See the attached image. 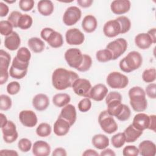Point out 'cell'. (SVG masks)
<instances>
[{
	"label": "cell",
	"mask_w": 156,
	"mask_h": 156,
	"mask_svg": "<svg viewBox=\"0 0 156 156\" xmlns=\"http://www.w3.org/2000/svg\"><path fill=\"white\" fill-rule=\"evenodd\" d=\"M79 78L78 74L63 68L55 69L52 74V83L57 90H63L72 87L74 82Z\"/></svg>",
	"instance_id": "cell-1"
},
{
	"label": "cell",
	"mask_w": 156,
	"mask_h": 156,
	"mask_svg": "<svg viewBox=\"0 0 156 156\" xmlns=\"http://www.w3.org/2000/svg\"><path fill=\"white\" fill-rule=\"evenodd\" d=\"M130 104L136 112H142L147 108V102L144 90L140 87H133L129 91Z\"/></svg>",
	"instance_id": "cell-2"
},
{
	"label": "cell",
	"mask_w": 156,
	"mask_h": 156,
	"mask_svg": "<svg viewBox=\"0 0 156 156\" xmlns=\"http://www.w3.org/2000/svg\"><path fill=\"white\" fill-rule=\"evenodd\" d=\"M143 58L140 52L131 51L119 62V68L124 73H129L138 69L142 65Z\"/></svg>",
	"instance_id": "cell-3"
},
{
	"label": "cell",
	"mask_w": 156,
	"mask_h": 156,
	"mask_svg": "<svg viewBox=\"0 0 156 156\" xmlns=\"http://www.w3.org/2000/svg\"><path fill=\"white\" fill-rule=\"evenodd\" d=\"M122 96L117 91H111L105 97L107 112L112 116L117 117L122 112L124 104H122Z\"/></svg>",
	"instance_id": "cell-4"
},
{
	"label": "cell",
	"mask_w": 156,
	"mask_h": 156,
	"mask_svg": "<svg viewBox=\"0 0 156 156\" xmlns=\"http://www.w3.org/2000/svg\"><path fill=\"white\" fill-rule=\"evenodd\" d=\"M41 37L53 48L61 47L63 44V38L62 34L50 27L43 29L40 32Z\"/></svg>",
	"instance_id": "cell-5"
},
{
	"label": "cell",
	"mask_w": 156,
	"mask_h": 156,
	"mask_svg": "<svg viewBox=\"0 0 156 156\" xmlns=\"http://www.w3.org/2000/svg\"><path fill=\"white\" fill-rule=\"evenodd\" d=\"M98 122L102 130L108 134H112L118 130L117 123L113 117L108 114L107 110H104L100 113Z\"/></svg>",
	"instance_id": "cell-6"
},
{
	"label": "cell",
	"mask_w": 156,
	"mask_h": 156,
	"mask_svg": "<svg viewBox=\"0 0 156 156\" xmlns=\"http://www.w3.org/2000/svg\"><path fill=\"white\" fill-rule=\"evenodd\" d=\"M106 82L108 85L112 88L122 89L127 86L129 79L126 76L122 73L113 71L107 76Z\"/></svg>",
	"instance_id": "cell-7"
},
{
	"label": "cell",
	"mask_w": 156,
	"mask_h": 156,
	"mask_svg": "<svg viewBox=\"0 0 156 156\" xmlns=\"http://www.w3.org/2000/svg\"><path fill=\"white\" fill-rule=\"evenodd\" d=\"M127 48V42L123 38H117L110 43L106 46V49L109 50L112 54V60L118 58L123 54Z\"/></svg>",
	"instance_id": "cell-8"
},
{
	"label": "cell",
	"mask_w": 156,
	"mask_h": 156,
	"mask_svg": "<svg viewBox=\"0 0 156 156\" xmlns=\"http://www.w3.org/2000/svg\"><path fill=\"white\" fill-rule=\"evenodd\" d=\"M64 56L68 65L76 69L80 66L83 61V54L78 48L68 49L66 51Z\"/></svg>",
	"instance_id": "cell-9"
},
{
	"label": "cell",
	"mask_w": 156,
	"mask_h": 156,
	"mask_svg": "<svg viewBox=\"0 0 156 156\" xmlns=\"http://www.w3.org/2000/svg\"><path fill=\"white\" fill-rule=\"evenodd\" d=\"M11 60L10 55L3 49L0 51V84L3 85L8 80L9 66Z\"/></svg>",
	"instance_id": "cell-10"
},
{
	"label": "cell",
	"mask_w": 156,
	"mask_h": 156,
	"mask_svg": "<svg viewBox=\"0 0 156 156\" xmlns=\"http://www.w3.org/2000/svg\"><path fill=\"white\" fill-rule=\"evenodd\" d=\"M82 12L76 6H71L65 12L63 16V21L66 26H71L77 23L80 19Z\"/></svg>",
	"instance_id": "cell-11"
},
{
	"label": "cell",
	"mask_w": 156,
	"mask_h": 156,
	"mask_svg": "<svg viewBox=\"0 0 156 156\" xmlns=\"http://www.w3.org/2000/svg\"><path fill=\"white\" fill-rule=\"evenodd\" d=\"M91 87L90 82L86 79L78 78L74 82L72 85L73 90L75 94L85 98L88 97V94Z\"/></svg>",
	"instance_id": "cell-12"
},
{
	"label": "cell",
	"mask_w": 156,
	"mask_h": 156,
	"mask_svg": "<svg viewBox=\"0 0 156 156\" xmlns=\"http://www.w3.org/2000/svg\"><path fill=\"white\" fill-rule=\"evenodd\" d=\"M3 140L7 143H12L15 141L18 136L16 125L12 121H8L7 123L1 128Z\"/></svg>",
	"instance_id": "cell-13"
},
{
	"label": "cell",
	"mask_w": 156,
	"mask_h": 156,
	"mask_svg": "<svg viewBox=\"0 0 156 156\" xmlns=\"http://www.w3.org/2000/svg\"><path fill=\"white\" fill-rule=\"evenodd\" d=\"M65 38L69 45H80L83 43L85 36L79 29L72 28L66 32Z\"/></svg>",
	"instance_id": "cell-14"
},
{
	"label": "cell",
	"mask_w": 156,
	"mask_h": 156,
	"mask_svg": "<svg viewBox=\"0 0 156 156\" xmlns=\"http://www.w3.org/2000/svg\"><path fill=\"white\" fill-rule=\"evenodd\" d=\"M19 119L21 123L27 127H33L37 124V116L32 110H22L19 114Z\"/></svg>",
	"instance_id": "cell-15"
},
{
	"label": "cell",
	"mask_w": 156,
	"mask_h": 156,
	"mask_svg": "<svg viewBox=\"0 0 156 156\" xmlns=\"http://www.w3.org/2000/svg\"><path fill=\"white\" fill-rule=\"evenodd\" d=\"M107 93V87L104 84L98 83L91 87L88 98L95 101H101L106 97Z\"/></svg>",
	"instance_id": "cell-16"
},
{
	"label": "cell",
	"mask_w": 156,
	"mask_h": 156,
	"mask_svg": "<svg viewBox=\"0 0 156 156\" xmlns=\"http://www.w3.org/2000/svg\"><path fill=\"white\" fill-rule=\"evenodd\" d=\"M104 35L108 38H113L121 34V26L119 22L115 20L106 22L103 27Z\"/></svg>",
	"instance_id": "cell-17"
},
{
	"label": "cell",
	"mask_w": 156,
	"mask_h": 156,
	"mask_svg": "<svg viewBox=\"0 0 156 156\" xmlns=\"http://www.w3.org/2000/svg\"><path fill=\"white\" fill-rule=\"evenodd\" d=\"M131 3L129 0H115L110 5L112 12L116 15H122L128 12L130 9Z\"/></svg>",
	"instance_id": "cell-18"
},
{
	"label": "cell",
	"mask_w": 156,
	"mask_h": 156,
	"mask_svg": "<svg viewBox=\"0 0 156 156\" xmlns=\"http://www.w3.org/2000/svg\"><path fill=\"white\" fill-rule=\"evenodd\" d=\"M59 117L66 120L72 126L76 121L77 113L75 107L72 104H67L61 110Z\"/></svg>",
	"instance_id": "cell-19"
},
{
	"label": "cell",
	"mask_w": 156,
	"mask_h": 156,
	"mask_svg": "<svg viewBox=\"0 0 156 156\" xmlns=\"http://www.w3.org/2000/svg\"><path fill=\"white\" fill-rule=\"evenodd\" d=\"M132 125L135 129L141 131L148 129L149 126V116L143 113H137L133 119Z\"/></svg>",
	"instance_id": "cell-20"
},
{
	"label": "cell",
	"mask_w": 156,
	"mask_h": 156,
	"mask_svg": "<svg viewBox=\"0 0 156 156\" xmlns=\"http://www.w3.org/2000/svg\"><path fill=\"white\" fill-rule=\"evenodd\" d=\"M50 152L49 144L43 140L35 141L32 146V154L35 156H48Z\"/></svg>",
	"instance_id": "cell-21"
},
{
	"label": "cell",
	"mask_w": 156,
	"mask_h": 156,
	"mask_svg": "<svg viewBox=\"0 0 156 156\" xmlns=\"http://www.w3.org/2000/svg\"><path fill=\"white\" fill-rule=\"evenodd\" d=\"M70 127L69 123L66 120L58 116L54 124V132L57 136H64L68 133Z\"/></svg>",
	"instance_id": "cell-22"
},
{
	"label": "cell",
	"mask_w": 156,
	"mask_h": 156,
	"mask_svg": "<svg viewBox=\"0 0 156 156\" xmlns=\"http://www.w3.org/2000/svg\"><path fill=\"white\" fill-rule=\"evenodd\" d=\"M139 154L142 156H154L156 154V146L150 140H144L138 146Z\"/></svg>",
	"instance_id": "cell-23"
},
{
	"label": "cell",
	"mask_w": 156,
	"mask_h": 156,
	"mask_svg": "<svg viewBox=\"0 0 156 156\" xmlns=\"http://www.w3.org/2000/svg\"><path fill=\"white\" fill-rule=\"evenodd\" d=\"M49 105V99L47 95L39 93L36 94L32 99V105L38 111L46 110Z\"/></svg>",
	"instance_id": "cell-24"
},
{
	"label": "cell",
	"mask_w": 156,
	"mask_h": 156,
	"mask_svg": "<svg viewBox=\"0 0 156 156\" xmlns=\"http://www.w3.org/2000/svg\"><path fill=\"white\" fill-rule=\"evenodd\" d=\"M21 44V39L16 32H13L12 34L6 36L4 39V46L10 51H15L19 48Z\"/></svg>",
	"instance_id": "cell-25"
},
{
	"label": "cell",
	"mask_w": 156,
	"mask_h": 156,
	"mask_svg": "<svg viewBox=\"0 0 156 156\" xmlns=\"http://www.w3.org/2000/svg\"><path fill=\"white\" fill-rule=\"evenodd\" d=\"M136 46L141 49H147L153 44L152 40L147 33H141L135 37Z\"/></svg>",
	"instance_id": "cell-26"
},
{
	"label": "cell",
	"mask_w": 156,
	"mask_h": 156,
	"mask_svg": "<svg viewBox=\"0 0 156 156\" xmlns=\"http://www.w3.org/2000/svg\"><path fill=\"white\" fill-rule=\"evenodd\" d=\"M98 26V21L96 18L91 15H88L85 16L82 22V27L87 33L93 32Z\"/></svg>",
	"instance_id": "cell-27"
},
{
	"label": "cell",
	"mask_w": 156,
	"mask_h": 156,
	"mask_svg": "<svg viewBox=\"0 0 156 156\" xmlns=\"http://www.w3.org/2000/svg\"><path fill=\"white\" fill-rule=\"evenodd\" d=\"M38 12L43 16H49L54 11V6L51 1L41 0L37 4Z\"/></svg>",
	"instance_id": "cell-28"
},
{
	"label": "cell",
	"mask_w": 156,
	"mask_h": 156,
	"mask_svg": "<svg viewBox=\"0 0 156 156\" xmlns=\"http://www.w3.org/2000/svg\"><path fill=\"white\" fill-rule=\"evenodd\" d=\"M123 133L126 137V142L133 143L143 134V131L135 129L130 124L124 130Z\"/></svg>",
	"instance_id": "cell-29"
},
{
	"label": "cell",
	"mask_w": 156,
	"mask_h": 156,
	"mask_svg": "<svg viewBox=\"0 0 156 156\" xmlns=\"http://www.w3.org/2000/svg\"><path fill=\"white\" fill-rule=\"evenodd\" d=\"M92 144L96 149L103 150L108 146L109 139L104 134H96L92 138Z\"/></svg>",
	"instance_id": "cell-30"
},
{
	"label": "cell",
	"mask_w": 156,
	"mask_h": 156,
	"mask_svg": "<svg viewBox=\"0 0 156 156\" xmlns=\"http://www.w3.org/2000/svg\"><path fill=\"white\" fill-rule=\"evenodd\" d=\"M29 48L35 53L41 52L45 48V44L43 40L38 37H32L27 41Z\"/></svg>",
	"instance_id": "cell-31"
},
{
	"label": "cell",
	"mask_w": 156,
	"mask_h": 156,
	"mask_svg": "<svg viewBox=\"0 0 156 156\" xmlns=\"http://www.w3.org/2000/svg\"><path fill=\"white\" fill-rule=\"evenodd\" d=\"M71 101V97L66 93H58L52 98L53 104L58 107H63Z\"/></svg>",
	"instance_id": "cell-32"
},
{
	"label": "cell",
	"mask_w": 156,
	"mask_h": 156,
	"mask_svg": "<svg viewBox=\"0 0 156 156\" xmlns=\"http://www.w3.org/2000/svg\"><path fill=\"white\" fill-rule=\"evenodd\" d=\"M32 23V18L29 15L23 14L19 20L18 23V27L20 28L21 29L26 30L31 27Z\"/></svg>",
	"instance_id": "cell-33"
},
{
	"label": "cell",
	"mask_w": 156,
	"mask_h": 156,
	"mask_svg": "<svg viewBox=\"0 0 156 156\" xmlns=\"http://www.w3.org/2000/svg\"><path fill=\"white\" fill-rule=\"evenodd\" d=\"M121 26V34H124L129 32L131 27V22L129 18L126 16H120L116 18Z\"/></svg>",
	"instance_id": "cell-34"
},
{
	"label": "cell",
	"mask_w": 156,
	"mask_h": 156,
	"mask_svg": "<svg viewBox=\"0 0 156 156\" xmlns=\"http://www.w3.org/2000/svg\"><path fill=\"white\" fill-rule=\"evenodd\" d=\"M16 57L21 62L29 63L31 58V53L27 48L21 47L18 50Z\"/></svg>",
	"instance_id": "cell-35"
},
{
	"label": "cell",
	"mask_w": 156,
	"mask_h": 156,
	"mask_svg": "<svg viewBox=\"0 0 156 156\" xmlns=\"http://www.w3.org/2000/svg\"><path fill=\"white\" fill-rule=\"evenodd\" d=\"M96 57L99 62L105 63L112 60V54L111 52L107 49H101L97 51Z\"/></svg>",
	"instance_id": "cell-36"
},
{
	"label": "cell",
	"mask_w": 156,
	"mask_h": 156,
	"mask_svg": "<svg viewBox=\"0 0 156 156\" xmlns=\"http://www.w3.org/2000/svg\"><path fill=\"white\" fill-rule=\"evenodd\" d=\"M51 133V127L46 122H42L36 129V133L40 137H46Z\"/></svg>",
	"instance_id": "cell-37"
},
{
	"label": "cell",
	"mask_w": 156,
	"mask_h": 156,
	"mask_svg": "<svg viewBox=\"0 0 156 156\" xmlns=\"http://www.w3.org/2000/svg\"><path fill=\"white\" fill-rule=\"evenodd\" d=\"M112 146L115 148L121 147L126 143V137L124 133H118L111 138Z\"/></svg>",
	"instance_id": "cell-38"
},
{
	"label": "cell",
	"mask_w": 156,
	"mask_h": 156,
	"mask_svg": "<svg viewBox=\"0 0 156 156\" xmlns=\"http://www.w3.org/2000/svg\"><path fill=\"white\" fill-rule=\"evenodd\" d=\"M13 26L8 20H2L0 21V32L2 35L8 36L12 34Z\"/></svg>",
	"instance_id": "cell-39"
},
{
	"label": "cell",
	"mask_w": 156,
	"mask_h": 156,
	"mask_svg": "<svg viewBox=\"0 0 156 156\" xmlns=\"http://www.w3.org/2000/svg\"><path fill=\"white\" fill-rule=\"evenodd\" d=\"M156 71L155 68L145 69L142 74L143 80L146 83H152L155 80Z\"/></svg>",
	"instance_id": "cell-40"
},
{
	"label": "cell",
	"mask_w": 156,
	"mask_h": 156,
	"mask_svg": "<svg viewBox=\"0 0 156 156\" xmlns=\"http://www.w3.org/2000/svg\"><path fill=\"white\" fill-rule=\"evenodd\" d=\"M92 65V59L89 55L83 54V61L80 66L77 69L79 71L85 72L90 69Z\"/></svg>",
	"instance_id": "cell-41"
},
{
	"label": "cell",
	"mask_w": 156,
	"mask_h": 156,
	"mask_svg": "<svg viewBox=\"0 0 156 156\" xmlns=\"http://www.w3.org/2000/svg\"><path fill=\"white\" fill-rule=\"evenodd\" d=\"M12 105L11 98L5 94H1L0 96V109L1 110H9Z\"/></svg>",
	"instance_id": "cell-42"
},
{
	"label": "cell",
	"mask_w": 156,
	"mask_h": 156,
	"mask_svg": "<svg viewBox=\"0 0 156 156\" xmlns=\"http://www.w3.org/2000/svg\"><path fill=\"white\" fill-rule=\"evenodd\" d=\"M18 147L21 152H27L32 147V143L27 138H21L18 143Z\"/></svg>",
	"instance_id": "cell-43"
},
{
	"label": "cell",
	"mask_w": 156,
	"mask_h": 156,
	"mask_svg": "<svg viewBox=\"0 0 156 156\" xmlns=\"http://www.w3.org/2000/svg\"><path fill=\"white\" fill-rule=\"evenodd\" d=\"M27 72V70H21L19 69L15 68L11 66L9 69V75L12 78L16 79H21L26 75Z\"/></svg>",
	"instance_id": "cell-44"
},
{
	"label": "cell",
	"mask_w": 156,
	"mask_h": 156,
	"mask_svg": "<svg viewBox=\"0 0 156 156\" xmlns=\"http://www.w3.org/2000/svg\"><path fill=\"white\" fill-rule=\"evenodd\" d=\"M91 107V102L88 98H85L80 100L78 104V108L81 112H87Z\"/></svg>",
	"instance_id": "cell-45"
},
{
	"label": "cell",
	"mask_w": 156,
	"mask_h": 156,
	"mask_svg": "<svg viewBox=\"0 0 156 156\" xmlns=\"http://www.w3.org/2000/svg\"><path fill=\"white\" fill-rule=\"evenodd\" d=\"M22 15L23 14L18 11H13L10 13L7 18V20L12 24L13 27H18V23Z\"/></svg>",
	"instance_id": "cell-46"
},
{
	"label": "cell",
	"mask_w": 156,
	"mask_h": 156,
	"mask_svg": "<svg viewBox=\"0 0 156 156\" xmlns=\"http://www.w3.org/2000/svg\"><path fill=\"white\" fill-rule=\"evenodd\" d=\"M20 84L18 82L13 81L7 85V91L10 95H15L20 91Z\"/></svg>",
	"instance_id": "cell-47"
},
{
	"label": "cell",
	"mask_w": 156,
	"mask_h": 156,
	"mask_svg": "<svg viewBox=\"0 0 156 156\" xmlns=\"http://www.w3.org/2000/svg\"><path fill=\"white\" fill-rule=\"evenodd\" d=\"M122 154L124 156H137L139 154V151L135 146L129 145L123 149Z\"/></svg>",
	"instance_id": "cell-48"
},
{
	"label": "cell",
	"mask_w": 156,
	"mask_h": 156,
	"mask_svg": "<svg viewBox=\"0 0 156 156\" xmlns=\"http://www.w3.org/2000/svg\"><path fill=\"white\" fill-rule=\"evenodd\" d=\"M34 5L33 0H20L19 2V7L24 12L31 10Z\"/></svg>",
	"instance_id": "cell-49"
},
{
	"label": "cell",
	"mask_w": 156,
	"mask_h": 156,
	"mask_svg": "<svg viewBox=\"0 0 156 156\" xmlns=\"http://www.w3.org/2000/svg\"><path fill=\"white\" fill-rule=\"evenodd\" d=\"M130 115H131V112H130V108L127 105L124 104V107H123V109H122V112L116 117V118L119 121H125L129 119Z\"/></svg>",
	"instance_id": "cell-50"
},
{
	"label": "cell",
	"mask_w": 156,
	"mask_h": 156,
	"mask_svg": "<svg viewBox=\"0 0 156 156\" xmlns=\"http://www.w3.org/2000/svg\"><path fill=\"white\" fill-rule=\"evenodd\" d=\"M29 65V63H26V62H21L15 56L13 59L12 63L11 66H13L15 68L19 69H21V70H27Z\"/></svg>",
	"instance_id": "cell-51"
},
{
	"label": "cell",
	"mask_w": 156,
	"mask_h": 156,
	"mask_svg": "<svg viewBox=\"0 0 156 156\" xmlns=\"http://www.w3.org/2000/svg\"><path fill=\"white\" fill-rule=\"evenodd\" d=\"M155 90H156L155 83H151L146 87V90H145V93H146V94H147V96L149 98L155 99V98H156Z\"/></svg>",
	"instance_id": "cell-52"
},
{
	"label": "cell",
	"mask_w": 156,
	"mask_h": 156,
	"mask_svg": "<svg viewBox=\"0 0 156 156\" xmlns=\"http://www.w3.org/2000/svg\"><path fill=\"white\" fill-rule=\"evenodd\" d=\"M9 11V7L2 2H0V16L1 17L5 16Z\"/></svg>",
	"instance_id": "cell-53"
},
{
	"label": "cell",
	"mask_w": 156,
	"mask_h": 156,
	"mask_svg": "<svg viewBox=\"0 0 156 156\" xmlns=\"http://www.w3.org/2000/svg\"><path fill=\"white\" fill-rule=\"evenodd\" d=\"M156 121V116L155 115H152L149 116V126L148 127V129L153 130L154 132H155V124Z\"/></svg>",
	"instance_id": "cell-54"
},
{
	"label": "cell",
	"mask_w": 156,
	"mask_h": 156,
	"mask_svg": "<svg viewBox=\"0 0 156 156\" xmlns=\"http://www.w3.org/2000/svg\"><path fill=\"white\" fill-rule=\"evenodd\" d=\"M66 151L63 147H57L55 149L52 154V155L53 156H66Z\"/></svg>",
	"instance_id": "cell-55"
},
{
	"label": "cell",
	"mask_w": 156,
	"mask_h": 156,
	"mask_svg": "<svg viewBox=\"0 0 156 156\" xmlns=\"http://www.w3.org/2000/svg\"><path fill=\"white\" fill-rule=\"evenodd\" d=\"M78 5L83 8H87L91 5L93 2V0H77Z\"/></svg>",
	"instance_id": "cell-56"
},
{
	"label": "cell",
	"mask_w": 156,
	"mask_h": 156,
	"mask_svg": "<svg viewBox=\"0 0 156 156\" xmlns=\"http://www.w3.org/2000/svg\"><path fill=\"white\" fill-rule=\"evenodd\" d=\"M0 154L1 155H12V156H18V154L13 150L9 149H2L0 151Z\"/></svg>",
	"instance_id": "cell-57"
},
{
	"label": "cell",
	"mask_w": 156,
	"mask_h": 156,
	"mask_svg": "<svg viewBox=\"0 0 156 156\" xmlns=\"http://www.w3.org/2000/svg\"><path fill=\"white\" fill-rule=\"evenodd\" d=\"M100 155H101V156H115V155H116V154L111 149H106L105 148V149H103V151L101 152Z\"/></svg>",
	"instance_id": "cell-58"
},
{
	"label": "cell",
	"mask_w": 156,
	"mask_h": 156,
	"mask_svg": "<svg viewBox=\"0 0 156 156\" xmlns=\"http://www.w3.org/2000/svg\"><path fill=\"white\" fill-rule=\"evenodd\" d=\"M83 156H98L99 154L94 149H87L82 154Z\"/></svg>",
	"instance_id": "cell-59"
},
{
	"label": "cell",
	"mask_w": 156,
	"mask_h": 156,
	"mask_svg": "<svg viewBox=\"0 0 156 156\" xmlns=\"http://www.w3.org/2000/svg\"><path fill=\"white\" fill-rule=\"evenodd\" d=\"M150 37L151 38L153 44H155L156 43V29L155 28H153V29H151L149 30H148L147 33Z\"/></svg>",
	"instance_id": "cell-60"
},
{
	"label": "cell",
	"mask_w": 156,
	"mask_h": 156,
	"mask_svg": "<svg viewBox=\"0 0 156 156\" xmlns=\"http://www.w3.org/2000/svg\"><path fill=\"white\" fill-rule=\"evenodd\" d=\"M7 122L8 121L5 115L1 113V128L4 127L7 123Z\"/></svg>",
	"instance_id": "cell-61"
},
{
	"label": "cell",
	"mask_w": 156,
	"mask_h": 156,
	"mask_svg": "<svg viewBox=\"0 0 156 156\" xmlns=\"http://www.w3.org/2000/svg\"><path fill=\"white\" fill-rule=\"evenodd\" d=\"M5 2H7V3H9V4H12V3L15 2H16V1H15H15H6Z\"/></svg>",
	"instance_id": "cell-62"
}]
</instances>
